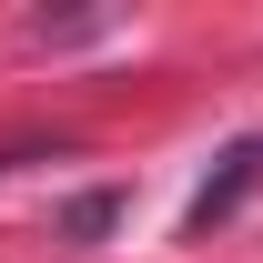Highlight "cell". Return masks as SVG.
<instances>
[{
	"label": "cell",
	"instance_id": "cell-1",
	"mask_svg": "<svg viewBox=\"0 0 263 263\" xmlns=\"http://www.w3.org/2000/svg\"><path fill=\"white\" fill-rule=\"evenodd\" d=\"M253 182H263V132H253V142H233V152H223V172H202V193L182 202V243L223 233L233 213H243V193H253Z\"/></svg>",
	"mask_w": 263,
	"mask_h": 263
},
{
	"label": "cell",
	"instance_id": "cell-2",
	"mask_svg": "<svg viewBox=\"0 0 263 263\" xmlns=\"http://www.w3.org/2000/svg\"><path fill=\"white\" fill-rule=\"evenodd\" d=\"M111 213H122L111 193H81V202L61 213V233H71V243H101V233H111Z\"/></svg>",
	"mask_w": 263,
	"mask_h": 263
}]
</instances>
